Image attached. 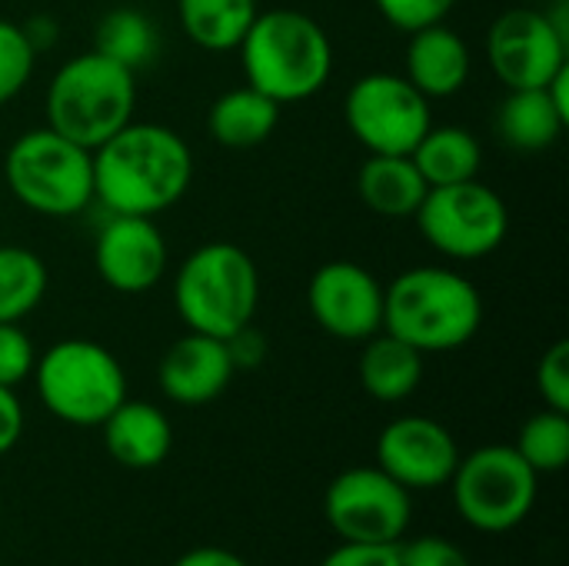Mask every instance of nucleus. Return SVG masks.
Returning <instances> with one entry per match:
<instances>
[{"instance_id":"36","label":"nucleus","mask_w":569,"mask_h":566,"mask_svg":"<svg viewBox=\"0 0 569 566\" xmlns=\"http://www.w3.org/2000/svg\"><path fill=\"white\" fill-rule=\"evenodd\" d=\"M173 566H250L240 554H233V550H227V547H213V544H207V547H193V550H187V554H180Z\"/></svg>"},{"instance_id":"31","label":"nucleus","mask_w":569,"mask_h":566,"mask_svg":"<svg viewBox=\"0 0 569 566\" xmlns=\"http://www.w3.org/2000/svg\"><path fill=\"white\" fill-rule=\"evenodd\" d=\"M537 390L543 407L569 414V340H557L550 350H543L537 364Z\"/></svg>"},{"instance_id":"17","label":"nucleus","mask_w":569,"mask_h":566,"mask_svg":"<svg viewBox=\"0 0 569 566\" xmlns=\"http://www.w3.org/2000/svg\"><path fill=\"white\" fill-rule=\"evenodd\" d=\"M407 53H403V77L427 97V100H447L457 97L473 70V50L447 20L407 33Z\"/></svg>"},{"instance_id":"12","label":"nucleus","mask_w":569,"mask_h":566,"mask_svg":"<svg viewBox=\"0 0 569 566\" xmlns=\"http://www.w3.org/2000/svg\"><path fill=\"white\" fill-rule=\"evenodd\" d=\"M487 60L507 90L547 87L569 63V40L557 33L543 7L517 3L490 23Z\"/></svg>"},{"instance_id":"25","label":"nucleus","mask_w":569,"mask_h":566,"mask_svg":"<svg viewBox=\"0 0 569 566\" xmlns=\"http://www.w3.org/2000/svg\"><path fill=\"white\" fill-rule=\"evenodd\" d=\"M93 50L140 73L160 53V27L150 13L137 7H113L97 20Z\"/></svg>"},{"instance_id":"27","label":"nucleus","mask_w":569,"mask_h":566,"mask_svg":"<svg viewBox=\"0 0 569 566\" xmlns=\"http://www.w3.org/2000/svg\"><path fill=\"white\" fill-rule=\"evenodd\" d=\"M513 447L537 470V477L560 474L569 464V414L543 407L520 427Z\"/></svg>"},{"instance_id":"32","label":"nucleus","mask_w":569,"mask_h":566,"mask_svg":"<svg viewBox=\"0 0 569 566\" xmlns=\"http://www.w3.org/2000/svg\"><path fill=\"white\" fill-rule=\"evenodd\" d=\"M400 566H473L463 547L450 537H413L400 540Z\"/></svg>"},{"instance_id":"26","label":"nucleus","mask_w":569,"mask_h":566,"mask_svg":"<svg viewBox=\"0 0 569 566\" xmlns=\"http://www.w3.org/2000/svg\"><path fill=\"white\" fill-rule=\"evenodd\" d=\"M50 287L43 257L23 244H0V324H20L30 317Z\"/></svg>"},{"instance_id":"5","label":"nucleus","mask_w":569,"mask_h":566,"mask_svg":"<svg viewBox=\"0 0 569 566\" xmlns=\"http://www.w3.org/2000/svg\"><path fill=\"white\" fill-rule=\"evenodd\" d=\"M43 110L47 127L87 150H97L133 120L137 73L97 50L73 53L53 70Z\"/></svg>"},{"instance_id":"16","label":"nucleus","mask_w":569,"mask_h":566,"mask_svg":"<svg viewBox=\"0 0 569 566\" xmlns=\"http://www.w3.org/2000/svg\"><path fill=\"white\" fill-rule=\"evenodd\" d=\"M233 377H237V367L230 360L227 340L193 334V330L173 340L157 367V387L177 407L213 404L217 397H223Z\"/></svg>"},{"instance_id":"22","label":"nucleus","mask_w":569,"mask_h":566,"mask_svg":"<svg viewBox=\"0 0 569 566\" xmlns=\"http://www.w3.org/2000/svg\"><path fill=\"white\" fill-rule=\"evenodd\" d=\"M280 103L260 93L257 87L243 83L220 93L207 110V133L213 143L227 150H250L273 137L280 123Z\"/></svg>"},{"instance_id":"10","label":"nucleus","mask_w":569,"mask_h":566,"mask_svg":"<svg viewBox=\"0 0 569 566\" xmlns=\"http://www.w3.org/2000/svg\"><path fill=\"white\" fill-rule=\"evenodd\" d=\"M430 103L433 100H427L403 73L373 70L350 83L343 97V120L367 153L410 157L420 137L433 127Z\"/></svg>"},{"instance_id":"34","label":"nucleus","mask_w":569,"mask_h":566,"mask_svg":"<svg viewBox=\"0 0 569 566\" xmlns=\"http://www.w3.org/2000/svg\"><path fill=\"white\" fill-rule=\"evenodd\" d=\"M227 350L237 370H257L267 360V337L253 324H247L243 330L227 337Z\"/></svg>"},{"instance_id":"1","label":"nucleus","mask_w":569,"mask_h":566,"mask_svg":"<svg viewBox=\"0 0 569 566\" xmlns=\"http://www.w3.org/2000/svg\"><path fill=\"white\" fill-rule=\"evenodd\" d=\"M193 167V150L180 130L130 120L93 150V203L107 214L157 217L187 197Z\"/></svg>"},{"instance_id":"13","label":"nucleus","mask_w":569,"mask_h":566,"mask_svg":"<svg viewBox=\"0 0 569 566\" xmlns=\"http://www.w3.org/2000/svg\"><path fill=\"white\" fill-rule=\"evenodd\" d=\"M307 310L323 334L363 344L383 330V284L357 260H327L307 284Z\"/></svg>"},{"instance_id":"37","label":"nucleus","mask_w":569,"mask_h":566,"mask_svg":"<svg viewBox=\"0 0 569 566\" xmlns=\"http://www.w3.org/2000/svg\"><path fill=\"white\" fill-rule=\"evenodd\" d=\"M20 27H23L27 40L33 43V50H37V53L53 50V47H57V40H60V23H57L53 17H47V13L30 17V20H23Z\"/></svg>"},{"instance_id":"8","label":"nucleus","mask_w":569,"mask_h":566,"mask_svg":"<svg viewBox=\"0 0 569 566\" xmlns=\"http://www.w3.org/2000/svg\"><path fill=\"white\" fill-rule=\"evenodd\" d=\"M447 487L463 524L490 537L527 524L540 497V477L513 444H487L463 454Z\"/></svg>"},{"instance_id":"23","label":"nucleus","mask_w":569,"mask_h":566,"mask_svg":"<svg viewBox=\"0 0 569 566\" xmlns=\"http://www.w3.org/2000/svg\"><path fill=\"white\" fill-rule=\"evenodd\" d=\"M413 163L430 187L463 183L480 177L483 167V143L473 130L460 123H433L420 143L413 147Z\"/></svg>"},{"instance_id":"9","label":"nucleus","mask_w":569,"mask_h":566,"mask_svg":"<svg viewBox=\"0 0 569 566\" xmlns=\"http://www.w3.org/2000/svg\"><path fill=\"white\" fill-rule=\"evenodd\" d=\"M413 224L430 250L447 260H483L497 254L510 234L507 200L483 180L430 187Z\"/></svg>"},{"instance_id":"33","label":"nucleus","mask_w":569,"mask_h":566,"mask_svg":"<svg viewBox=\"0 0 569 566\" xmlns=\"http://www.w3.org/2000/svg\"><path fill=\"white\" fill-rule=\"evenodd\" d=\"M320 566H400V544H337Z\"/></svg>"},{"instance_id":"38","label":"nucleus","mask_w":569,"mask_h":566,"mask_svg":"<svg viewBox=\"0 0 569 566\" xmlns=\"http://www.w3.org/2000/svg\"><path fill=\"white\" fill-rule=\"evenodd\" d=\"M520 3H530V7H543L547 0H520Z\"/></svg>"},{"instance_id":"30","label":"nucleus","mask_w":569,"mask_h":566,"mask_svg":"<svg viewBox=\"0 0 569 566\" xmlns=\"http://www.w3.org/2000/svg\"><path fill=\"white\" fill-rule=\"evenodd\" d=\"M37 364V347L20 324H0V387H20L30 380Z\"/></svg>"},{"instance_id":"19","label":"nucleus","mask_w":569,"mask_h":566,"mask_svg":"<svg viewBox=\"0 0 569 566\" xmlns=\"http://www.w3.org/2000/svg\"><path fill=\"white\" fill-rule=\"evenodd\" d=\"M357 377L370 400L377 404H403L423 384V354L407 340L380 330L360 344Z\"/></svg>"},{"instance_id":"28","label":"nucleus","mask_w":569,"mask_h":566,"mask_svg":"<svg viewBox=\"0 0 569 566\" xmlns=\"http://www.w3.org/2000/svg\"><path fill=\"white\" fill-rule=\"evenodd\" d=\"M37 57L40 53L27 40L23 27L17 20L0 17V107H7L27 90L37 70Z\"/></svg>"},{"instance_id":"4","label":"nucleus","mask_w":569,"mask_h":566,"mask_svg":"<svg viewBox=\"0 0 569 566\" xmlns=\"http://www.w3.org/2000/svg\"><path fill=\"white\" fill-rule=\"evenodd\" d=\"M173 310L193 334L233 337L257 320L260 270L233 240H207L183 257L173 274Z\"/></svg>"},{"instance_id":"35","label":"nucleus","mask_w":569,"mask_h":566,"mask_svg":"<svg viewBox=\"0 0 569 566\" xmlns=\"http://www.w3.org/2000/svg\"><path fill=\"white\" fill-rule=\"evenodd\" d=\"M23 404L13 387H0V457H7L23 437Z\"/></svg>"},{"instance_id":"15","label":"nucleus","mask_w":569,"mask_h":566,"mask_svg":"<svg viewBox=\"0 0 569 566\" xmlns=\"http://www.w3.org/2000/svg\"><path fill=\"white\" fill-rule=\"evenodd\" d=\"M460 457L457 437L440 420L423 414L397 417L377 437V467L410 494L447 487Z\"/></svg>"},{"instance_id":"24","label":"nucleus","mask_w":569,"mask_h":566,"mask_svg":"<svg viewBox=\"0 0 569 566\" xmlns=\"http://www.w3.org/2000/svg\"><path fill=\"white\" fill-rule=\"evenodd\" d=\"M257 13L260 0H177V23L183 37L207 53L237 50Z\"/></svg>"},{"instance_id":"3","label":"nucleus","mask_w":569,"mask_h":566,"mask_svg":"<svg viewBox=\"0 0 569 566\" xmlns=\"http://www.w3.org/2000/svg\"><path fill=\"white\" fill-rule=\"evenodd\" d=\"M237 53L247 83L280 107L317 97L333 77L330 33L293 7L260 10Z\"/></svg>"},{"instance_id":"18","label":"nucleus","mask_w":569,"mask_h":566,"mask_svg":"<svg viewBox=\"0 0 569 566\" xmlns=\"http://www.w3.org/2000/svg\"><path fill=\"white\" fill-rule=\"evenodd\" d=\"M103 450L127 470H153L173 450V424L163 407L147 400H123L103 424Z\"/></svg>"},{"instance_id":"2","label":"nucleus","mask_w":569,"mask_h":566,"mask_svg":"<svg viewBox=\"0 0 569 566\" xmlns=\"http://www.w3.org/2000/svg\"><path fill=\"white\" fill-rule=\"evenodd\" d=\"M483 327V297L470 277L423 264L383 287V330L427 354L467 347Z\"/></svg>"},{"instance_id":"14","label":"nucleus","mask_w":569,"mask_h":566,"mask_svg":"<svg viewBox=\"0 0 569 566\" xmlns=\"http://www.w3.org/2000/svg\"><path fill=\"white\" fill-rule=\"evenodd\" d=\"M97 277L123 297L153 290L170 270V244L153 217L107 214L93 237Z\"/></svg>"},{"instance_id":"29","label":"nucleus","mask_w":569,"mask_h":566,"mask_svg":"<svg viewBox=\"0 0 569 566\" xmlns=\"http://www.w3.org/2000/svg\"><path fill=\"white\" fill-rule=\"evenodd\" d=\"M460 0H373L377 13L400 33H413L443 23Z\"/></svg>"},{"instance_id":"6","label":"nucleus","mask_w":569,"mask_h":566,"mask_svg":"<svg viewBox=\"0 0 569 566\" xmlns=\"http://www.w3.org/2000/svg\"><path fill=\"white\" fill-rule=\"evenodd\" d=\"M3 183L37 217H80L93 203V150L47 123L23 130L3 153Z\"/></svg>"},{"instance_id":"21","label":"nucleus","mask_w":569,"mask_h":566,"mask_svg":"<svg viewBox=\"0 0 569 566\" xmlns=\"http://www.w3.org/2000/svg\"><path fill=\"white\" fill-rule=\"evenodd\" d=\"M569 127V117L553 103L547 87H523V90H507V97L497 107L493 130L503 147L520 150V153H540L550 150L563 130Z\"/></svg>"},{"instance_id":"7","label":"nucleus","mask_w":569,"mask_h":566,"mask_svg":"<svg viewBox=\"0 0 569 566\" xmlns=\"http://www.w3.org/2000/svg\"><path fill=\"white\" fill-rule=\"evenodd\" d=\"M33 384L43 410L70 427H100L127 400V370L117 354L87 337H67L37 354Z\"/></svg>"},{"instance_id":"20","label":"nucleus","mask_w":569,"mask_h":566,"mask_svg":"<svg viewBox=\"0 0 569 566\" xmlns=\"http://www.w3.org/2000/svg\"><path fill=\"white\" fill-rule=\"evenodd\" d=\"M430 183L417 170L413 157L403 153H367L357 170V193L377 217L413 220Z\"/></svg>"},{"instance_id":"11","label":"nucleus","mask_w":569,"mask_h":566,"mask_svg":"<svg viewBox=\"0 0 569 566\" xmlns=\"http://www.w3.org/2000/svg\"><path fill=\"white\" fill-rule=\"evenodd\" d=\"M323 520L340 544H400L413 520V494L377 464L350 467L330 480Z\"/></svg>"}]
</instances>
